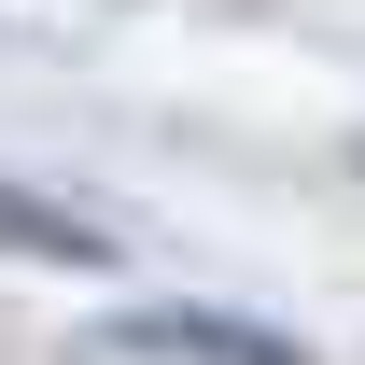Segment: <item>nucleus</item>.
<instances>
[{
	"instance_id": "nucleus-1",
	"label": "nucleus",
	"mask_w": 365,
	"mask_h": 365,
	"mask_svg": "<svg viewBox=\"0 0 365 365\" xmlns=\"http://www.w3.org/2000/svg\"><path fill=\"white\" fill-rule=\"evenodd\" d=\"M71 365H309V351L239 309H98L71 337Z\"/></svg>"
},
{
	"instance_id": "nucleus-2",
	"label": "nucleus",
	"mask_w": 365,
	"mask_h": 365,
	"mask_svg": "<svg viewBox=\"0 0 365 365\" xmlns=\"http://www.w3.org/2000/svg\"><path fill=\"white\" fill-rule=\"evenodd\" d=\"M0 253H14V267H113V225L71 211L56 182H14V169H0Z\"/></svg>"
}]
</instances>
